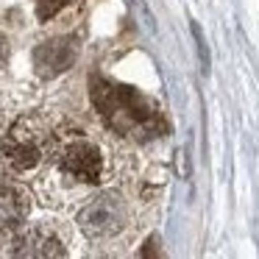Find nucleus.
Instances as JSON below:
<instances>
[{"mask_svg":"<svg viewBox=\"0 0 259 259\" xmlns=\"http://www.w3.org/2000/svg\"><path fill=\"white\" fill-rule=\"evenodd\" d=\"M34 3H36V17H39L42 23L56 17V14L67 6V0H34Z\"/></svg>","mask_w":259,"mask_h":259,"instance_id":"8","label":"nucleus"},{"mask_svg":"<svg viewBox=\"0 0 259 259\" xmlns=\"http://www.w3.org/2000/svg\"><path fill=\"white\" fill-rule=\"evenodd\" d=\"M128 223V206L120 195L106 192L90 201L78 214V226L90 237H112Z\"/></svg>","mask_w":259,"mask_h":259,"instance_id":"3","label":"nucleus"},{"mask_svg":"<svg viewBox=\"0 0 259 259\" xmlns=\"http://www.w3.org/2000/svg\"><path fill=\"white\" fill-rule=\"evenodd\" d=\"M92 98H95V106L101 109V114L106 117V123L117 128L120 134L131 137L156 131V109L137 92L125 90V87L103 84L92 92Z\"/></svg>","mask_w":259,"mask_h":259,"instance_id":"1","label":"nucleus"},{"mask_svg":"<svg viewBox=\"0 0 259 259\" xmlns=\"http://www.w3.org/2000/svg\"><path fill=\"white\" fill-rule=\"evenodd\" d=\"M51 148H53V137L45 120L28 114V117H20L12 123V128L3 137L0 151H3V159L14 173H28V170L39 167L45 162Z\"/></svg>","mask_w":259,"mask_h":259,"instance_id":"2","label":"nucleus"},{"mask_svg":"<svg viewBox=\"0 0 259 259\" xmlns=\"http://www.w3.org/2000/svg\"><path fill=\"white\" fill-rule=\"evenodd\" d=\"M31 201L20 187L14 184H0V234L12 231L28 218Z\"/></svg>","mask_w":259,"mask_h":259,"instance_id":"7","label":"nucleus"},{"mask_svg":"<svg viewBox=\"0 0 259 259\" xmlns=\"http://www.w3.org/2000/svg\"><path fill=\"white\" fill-rule=\"evenodd\" d=\"M75 56H78V45L70 36H56V39L42 42L34 51V67L42 78H56L73 67Z\"/></svg>","mask_w":259,"mask_h":259,"instance_id":"6","label":"nucleus"},{"mask_svg":"<svg viewBox=\"0 0 259 259\" xmlns=\"http://www.w3.org/2000/svg\"><path fill=\"white\" fill-rule=\"evenodd\" d=\"M14 256H64L67 253V245H64V237L59 234V229L53 223H36L23 229L17 237H14L12 245Z\"/></svg>","mask_w":259,"mask_h":259,"instance_id":"5","label":"nucleus"},{"mask_svg":"<svg viewBox=\"0 0 259 259\" xmlns=\"http://www.w3.org/2000/svg\"><path fill=\"white\" fill-rule=\"evenodd\" d=\"M6 59H9V42H6V36L0 34V70H3Z\"/></svg>","mask_w":259,"mask_h":259,"instance_id":"9","label":"nucleus"},{"mask_svg":"<svg viewBox=\"0 0 259 259\" xmlns=\"http://www.w3.org/2000/svg\"><path fill=\"white\" fill-rule=\"evenodd\" d=\"M59 167L64 176L81 184H98L103 179V156L92 142L87 140H73L64 145L59 153Z\"/></svg>","mask_w":259,"mask_h":259,"instance_id":"4","label":"nucleus"}]
</instances>
